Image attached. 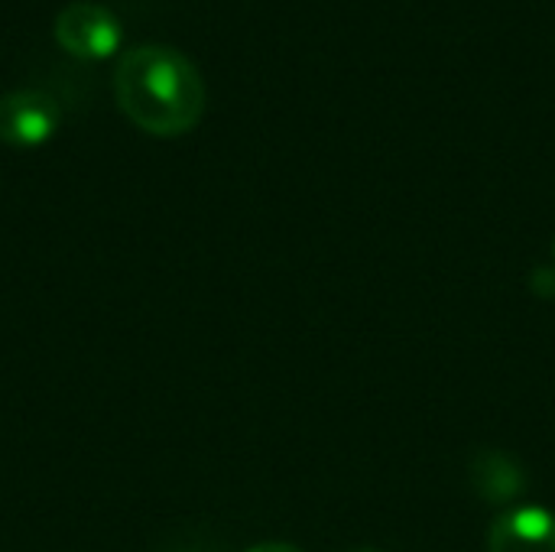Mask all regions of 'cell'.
<instances>
[{
    "label": "cell",
    "mask_w": 555,
    "mask_h": 552,
    "mask_svg": "<svg viewBox=\"0 0 555 552\" xmlns=\"http://www.w3.org/2000/svg\"><path fill=\"white\" fill-rule=\"evenodd\" d=\"M247 552H302L299 547H293V543H260V547H254V550Z\"/></svg>",
    "instance_id": "obj_7"
},
{
    "label": "cell",
    "mask_w": 555,
    "mask_h": 552,
    "mask_svg": "<svg viewBox=\"0 0 555 552\" xmlns=\"http://www.w3.org/2000/svg\"><path fill=\"white\" fill-rule=\"evenodd\" d=\"M52 29H55V42L78 59H107L117 52L124 36L114 10L91 0H75L62 7Z\"/></svg>",
    "instance_id": "obj_2"
},
{
    "label": "cell",
    "mask_w": 555,
    "mask_h": 552,
    "mask_svg": "<svg viewBox=\"0 0 555 552\" xmlns=\"http://www.w3.org/2000/svg\"><path fill=\"white\" fill-rule=\"evenodd\" d=\"M114 98L133 127L153 137H179L205 114V78L172 46H133L114 72Z\"/></svg>",
    "instance_id": "obj_1"
},
{
    "label": "cell",
    "mask_w": 555,
    "mask_h": 552,
    "mask_svg": "<svg viewBox=\"0 0 555 552\" xmlns=\"http://www.w3.org/2000/svg\"><path fill=\"white\" fill-rule=\"evenodd\" d=\"M472 485L488 504H507L527 488V475L520 462L501 449H481L472 462Z\"/></svg>",
    "instance_id": "obj_5"
},
{
    "label": "cell",
    "mask_w": 555,
    "mask_h": 552,
    "mask_svg": "<svg viewBox=\"0 0 555 552\" xmlns=\"http://www.w3.org/2000/svg\"><path fill=\"white\" fill-rule=\"evenodd\" d=\"M351 552H377V550H351Z\"/></svg>",
    "instance_id": "obj_8"
},
{
    "label": "cell",
    "mask_w": 555,
    "mask_h": 552,
    "mask_svg": "<svg viewBox=\"0 0 555 552\" xmlns=\"http://www.w3.org/2000/svg\"><path fill=\"white\" fill-rule=\"evenodd\" d=\"M553 254H555V244H553Z\"/></svg>",
    "instance_id": "obj_9"
},
{
    "label": "cell",
    "mask_w": 555,
    "mask_h": 552,
    "mask_svg": "<svg viewBox=\"0 0 555 552\" xmlns=\"http://www.w3.org/2000/svg\"><path fill=\"white\" fill-rule=\"evenodd\" d=\"M62 111L49 91L39 88H16L0 98V140L7 146H39L59 130Z\"/></svg>",
    "instance_id": "obj_3"
},
{
    "label": "cell",
    "mask_w": 555,
    "mask_h": 552,
    "mask_svg": "<svg viewBox=\"0 0 555 552\" xmlns=\"http://www.w3.org/2000/svg\"><path fill=\"white\" fill-rule=\"evenodd\" d=\"M488 552H555V514L546 508H517L488 530Z\"/></svg>",
    "instance_id": "obj_4"
},
{
    "label": "cell",
    "mask_w": 555,
    "mask_h": 552,
    "mask_svg": "<svg viewBox=\"0 0 555 552\" xmlns=\"http://www.w3.org/2000/svg\"><path fill=\"white\" fill-rule=\"evenodd\" d=\"M530 290L540 296H555V270L553 267H537L530 277Z\"/></svg>",
    "instance_id": "obj_6"
}]
</instances>
